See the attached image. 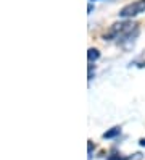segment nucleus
Segmentation results:
<instances>
[{"mask_svg":"<svg viewBox=\"0 0 145 160\" xmlns=\"http://www.w3.org/2000/svg\"><path fill=\"white\" fill-rule=\"evenodd\" d=\"M108 160H128V157H121L119 154H111L108 157Z\"/></svg>","mask_w":145,"mask_h":160,"instance_id":"nucleus-5","label":"nucleus"},{"mask_svg":"<svg viewBox=\"0 0 145 160\" xmlns=\"http://www.w3.org/2000/svg\"><path fill=\"white\" fill-rule=\"evenodd\" d=\"M139 144H140V146H142V147H145V138H143V139H140V141H139Z\"/></svg>","mask_w":145,"mask_h":160,"instance_id":"nucleus-8","label":"nucleus"},{"mask_svg":"<svg viewBox=\"0 0 145 160\" xmlns=\"http://www.w3.org/2000/svg\"><path fill=\"white\" fill-rule=\"evenodd\" d=\"M143 12H145V0H139V2H134V3L123 7L119 12V16L121 18H132V16H137Z\"/></svg>","mask_w":145,"mask_h":160,"instance_id":"nucleus-1","label":"nucleus"},{"mask_svg":"<svg viewBox=\"0 0 145 160\" xmlns=\"http://www.w3.org/2000/svg\"><path fill=\"white\" fill-rule=\"evenodd\" d=\"M87 58H89V62H95L100 58V52L97 49H89V52H87Z\"/></svg>","mask_w":145,"mask_h":160,"instance_id":"nucleus-3","label":"nucleus"},{"mask_svg":"<svg viewBox=\"0 0 145 160\" xmlns=\"http://www.w3.org/2000/svg\"><path fill=\"white\" fill-rule=\"evenodd\" d=\"M131 65H137V67H145V52L140 55V57H137V58H135L134 60V63H131Z\"/></svg>","mask_w":145,"mask_h":160,"instance_id":"nucleus-4","label":"nucleus"},{"mask_svg":"<svg viewBox=\"0 0 145 160\" xmlns=\"http://www.w3.org/2000/svg\"><path fill=\"white\" fill-rule=\"evenodd\" d=\"M92 147H94V146H92V142L89 141V160L92 158Z\"/></svg>","mask_w":145,"mask_h":160,"instance_id":"nucleus-6","label":"nucleus"},{"mask_svg":"<svg viewBox=\"0 0 145 160\" xmlns=\"http://www.w3.org/2000/svg\"><path fill=\"white\" fill-rule=\"evenodd\" d=\"M119 133H121V128H119V126H114V128H111L110 131L103 133V139H111V138H114V136H118Z\"/></svg>","mask_w":145,"mask_h":160,"instance_id":"nucleus-2","label":"nucleus"},{"mask_svg":"<svg viewBox=\"0 0 145 160\" xmlns=\"http://www.w3.org/2000/svg\"><path fill=\"white\" fill-rule=\"evenodd\" d=\"M92 10H94V7H92V3H89V7H87V12L92 13Z\"/></svg>","mask_w":145,"mask_h":160,"instance_id":"nucleus-7","label":"nucleus"}]
</instances>
